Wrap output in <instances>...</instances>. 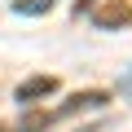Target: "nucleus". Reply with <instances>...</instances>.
Returning <instances> with one entry per match:
<instances>
[{"instance_id":"obj_3","label":"nucleus","mask_w":132,"mask_h":132,"mask_svg":"<svg viewBox=\"0 0 132 132\" xmlns=\"http://www.w3.org/2000/svg\"><path fill=\"white\" fill-rule=\"evenodd\" d=\"M0 132H5V128H0Z\"/></svg>"},{"instance_id":"obj_1","label":"nucleus","mask_w":132,"mask_h":132,"mask_svg":"<svg viewBox=\"0 0 132 132\" xmlns=\"http://www.w3.org/2000/svg\"><path fill=\"white\" fill-rule=\"evenodd\" d=\"M53 88H57V84H53L48 75H44V79H31V84H22V88H18V101H31V97H44V93H53Z\"/></svg>"},{"instance_id":"obj_2","label":"nucleus","mask_w":132,"mask_h":132,"mask_svg":"<svg viewBox=\"0 0 132 132\" xmlns=\"http://www.w3.org/2000/svg\"><path fill=\"white\" fill-rule=\"evenodd\" d=\"M97 22H101V27H110V22H128V9H106Z\"/></svg>"}]
</instances>
